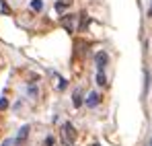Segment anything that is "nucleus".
Instances as JSON below:
<instances>
[{
    "label": "nucleus",
    "instance_id": "obj_3",
    "mask_svg": "<svg viewBox=\"0 0 152 146\" xmlns=\"http://www.w3.org/2000/svg\"><path fill=\"white\" fill-rule=\"evenodd\" d=\"M107 62H109V56L105 54V51H99L97 56H95V64H97V68L103 72V68L107 66Z\"/></svg>",
    "mask_w": 152,
    "mask_h": 146
},
{
    "label": "nucleus",
    "instance_id": "obj_15",
    "mask_svg": "<svg viewBox=\"0 0 152 146\" xmlns=\"http://www.w3.org/2000/svg\"><path fill=\"white\" fill-rule=\"evenodd\" d=\"M148 146H152V136H150V140H148Z\"/></svg>",
    "mask_w": 152,
    "mask_h": 146
},
{
    "label": "nucleus",
    "instance_id": "obj_14",
    "mask_svg": "<svg viewBox=\"0 0 152 146\" xmlns=\"http://www.w3.org/2000/svg\"><path fill=\"white\" fill-rule=\"evenodd\" d=\"M148 17L152 19V2H150V8H148Z\"/></svg>",
    "mask_w": 152,
    "mask_h": 146
},
{
    "label": "nucleus",
    "instance_id": "obj_4",
    "mask_svg": "<svg viewBox=\"0 0 152 146\" xmlns=\"http://www.w3.org/2000/svg\"><path fill=\"white\" fill-rule=\"evenodd\" d=\"M99 101H101L99 93H95V91H93V93H88V99H86L84 103H86V107H97V105H99Z\"/></svg>",
    "mask_w": 152,
    "mask_h": 146
},
{
    "label": "nucleus",
    "instance_id": "obj_16",
    "mask_svg": "<svg viewBox=\"0 0 152 146\" xmlns=\"http://www.w3.org/2000/svg\"><path fill=\"white\" fill-rule=\"evenodd\" d=\"M95 146H99V144H95Z\"/></svg>",
    "mask_w": 152,
    "mask_h": 146
},
{
    "label": "nucleus",
    "instance_id": "obj_5",
    "mask_svg": "<svg viewBox=\"0 0 152 146\" xmlns=\"http://www.w3.org/2000/svg\"><path fill=\"white\" fill-rule=\"evenodd\" d=\"M27 136H29V125H23V128L19 130V134H17V138H15V144H21V142H25Z\"/></svg>",
    "mask_w": 152,
    "mask_h": 146
},
{
    "label": "nucleus",
    "instance_id": "obj_6",
    "mask_svg": "<svg viewBox=\"0 0 152 146\" xmlns=\"http://www.w3.org/2000/svg\"><path fill=\"white\" fill-rule=\"evenodd\" d=\"M72 99H74V107H80V105H82V91L76 89L74 95H72Z\"/></svg>",
    "mask_w": 152,
    "mask_h": 146
},
{
    "label": "nucleus",
    "instance_id": "obj_8",
    "mask_svg": "<svg viewBox=\"0 0 152 146\" xmlns=\"http://www.w3.org/2000/svg\"><path fill=\"white\" fill-rule=\"evenodd\" d=\"M70 2H72V0H60V2H56V10H58V12H62Z\"/></svg>",
    "mask_w": 152,
    "mask_h": 146
},
{
    "label": "nucleus",
    "instance_id": "obj_12",
    "mask_svg": "<svg viewBox=\"0 0 152 146\" xmlns=\"http://www.w3.org/2000/svg\"><path fill=\"white\" fill-rule=\"evenodd\" d=\"M8 107V101L6 99H0V109H6Z\"/></svg>",
    "mask_w": 152,
    "mask_h": 146
},
{
    "label": "nucleus",
    "instance_id": "obj_13",
    "mask_svg": "<svg viewBox=\"0 0 152 146\" xmlns=\"http://www.w3.org/2000/svg\"><path fill=\"white\" fill-rule=\"evenodd\" d=\"M2 146H15V140H6V142H2Z\"/></svg>",
    "mask_w": 152,
    "mask_h": 146
},
{
    "label": "nucleus",
    "instance_id": "obj_2",
    "mask_svg": "<svg viewBox=\"0 0 152 146\" xmlns=\"http://www.w3.org/2000/svg\"><path fill=\"white\" fill-rule=\"evenodd\" d=\"M62 25H64V29H66L68 33H72V31L76 29V17H74V15L64 17V19H62Z\"/></svg>",
    "mask_w": 152,
    "mask_h": 146
},
{
    "label": "nucleus",
    "instance_id": "obj_10",
    "mask_svg": "<svg viewBox=\"0 0 152 146\" xmlns=\"http://www.w3.org/2000/svg\"><path fill=\"white\" fill-rule=\"evenodd\" d=\"M29 95H31V97H37V87H35V84L29 87Z\"/></svg>",
    "mask_w": 152,
    "mask_h": 146
},
{
    "label": "nucleus",
    "instance_id": "obj_1",
    "mask_svg": "<svg viewBox=\"0 0 152 146\" xmlns=\"http://www.w3.org/2000/svg\"><path fill=\"white\" fill-rule=\"evenodd\" d=\"M62 136H64V142H66V144L72 146V144H74V140H76L74 125H72V123H64V125H62Z\"/></svg>",
    "mask_w": 152,
    "mask_h": 146
},
{
    "label": "nucleus",
    "instance_id": "obj_11",
    "mask_svg": "<svg viewBox=\"0 0 152 146\" xmlns=\"http://www.w3.org/2000/svg\"><path fill=\"white\" fill-rule=\"evenodd\" d=\"M43 146H53V138L48 136V138H45V142H43Z\"/></svg>",
    "mask_w": 152,
    "mask_h": 146
},
{
    "label": "nucleus",
    "instance_id": "obj_9",
    "mask_svg": "<svg viewBox=\"0 0 152 146\" xmlns=\"http://www.w3.org/2000/svg\"><path fill=\"white\" fill-rule=\"evenodd\" d=\"M105 82H107V78H105V74L99 70V74H97V84H101V87H103Z\"/></svg>",
    "mask_w": 152,
    "mask_h": 146
},
{
    "label": "nucleus",
    "instance_id": "obj_7",
    "mask_svg": "<svg viewBox=\"0 0 152 146\" xmlns=\"http://www.w3.org/2000/svg\"><path fill=\"white\" fill-rule=\"evenodd\" d=\"M31 8L35 12H41L43 10V0H31Z\"/></svg>",
    "mask_w": 152,
    "mask_h": 146
}]
</instances>
